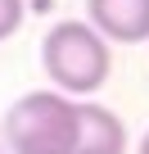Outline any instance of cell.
<instances>
[{
    "label": "cell",
    "instance_id": "277c9868",
    "mask_svg": "<svg viewBox=\"0 0 149 154\" xmlns=\"http://www.w3.org/2000/svg\"><path fill=\"white\" fill-rule=\"evenodd\" d=\"M131 136L127 122L95 100H77V140H72V154H127Z\"/></svg>",
    "mask_w": 149,
    "mask_h": 154
},
{
    "label": "cell",
    "instance_id": "52a82bcc",
    "mask_svg": "<svg viewBox=\"0 0 149 154\" xmlns=\"http://www.w3.org/2000/svg\"><path fill=\"white\" fill-rule=\"evenodd\" d=\"M0 154H5V149H0Z\"/></svg>",
    "mask_w": 149,
    "mask_h": 154
},
{
    "label": "cell",
    "instance_id": "7a4b0ae2",
    "mask_svg": "<svg viewBox=\"0 0 149 154\" xmlns=\"http://www.w3.org/2000/svg\"><path fill=\"white\" fill-rule=\"evenodd\" d=\"M77 100L63 91H27L5 113V145L14 154H72Z\"/></svg>",
    "mask_w": 149,
    "mask_h": 154
},
{
    "label": "cell",
    "instance_id": "3957f363",
    "mask_svg": "<svg viewBox=\"0 0 149 154\" xmlns=\"http://www.w3.org/2000/svg\"><path fill=\"white\" fill-rule=\"evenodd\" d=\"M86 23L104 41H149V0H86Z\"/></svg>",
    "mask_w": 149,
    "mask_h": 154
},
{
    "label": "cell",
    "instance_id": "6da1fadb",
    "mask_svg": "<svg viewBox=\"0 0 149 154\" xmlns=\"http://www.w3.org/2000/svg\"><path fill=\"white\" fill-rule=\"evenodd\" d=\"M41 68L50 72L54 91H63L72 100L77 95L86 100L109 82L113 54H109V41L86 18H59L41 41Z\"/></svg>",
    "mask_w": 149,
    "mask_h": 154
},
{
    "label": "cell",
    "instance_id": "5b68a950",
    "mask_svg": "<svg viewBox=\"0 0 149 154\" xmlns=\"http://www.w3.org/2000/svg\"><path fill=\"white\" fill-rule=\"evenodd\" d=\"M23 18H27V5H23V0H0V41H9L23 27Z\"/></svg>",
    "mask_w": 149,
    "mask_h": 154
},
{
    "label": "cell",
    "instance_id": "8992f818",
    "mask_svg": "<svg viewBox=\"0 0 149 154\" xmlns=\"http://www.w3.org/2000/svg\"><path fill=\"white\" fill-rule=\"evenodd\" d=\"M136 154H149V131H145V140L136 145Z\"/></svg>",
    "mask_w": 149,
    "mask_h": 154
}]
</instances>
